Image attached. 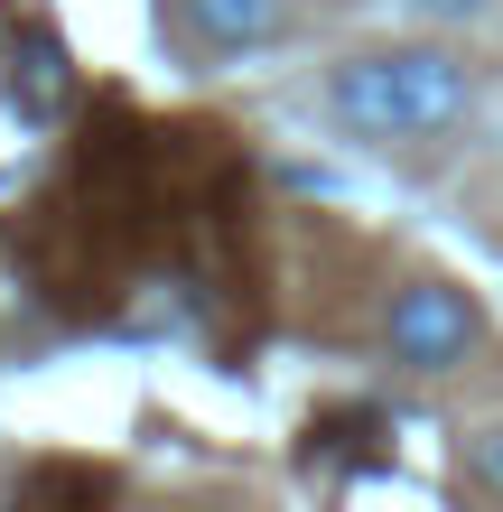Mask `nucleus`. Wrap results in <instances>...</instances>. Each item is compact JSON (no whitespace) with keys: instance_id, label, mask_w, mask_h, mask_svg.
Wrapping results in <instances>:
<instances>
[{"instance_id":"obj_1","label":"nucleus","mask_w":503,"mask_h":512,"mask_svg":"<svg viewBox=\"0 0 503 512\" xmlns=\"http://www.w3.org/2000/svg\"><path fill=\"white\" fill-rule=\"evenodd\" d=\"M476 103V66L457 47H364L327 75V112L354 140H382V149H420V140H448Z\"/></svg>"},{"instance_id":"obj_2","label":"nucleus","mask_w":503,"mask_h":512,"mask_svg":"<svg viewBox=\"0 0 503 512\" xmlns=\"http://www.w3.org/2000/svg\"><path fill=\"white\" fill-rule=\"evenodd\" d=\"M476 345H485V308L457 280H401L382 308V354L401 373H457Z\"/></svg>"},{"instance_id":"obj_3","label":"nucleus","mask_w":503,"mask_h":512,"mask_svg":"<svg viewBox=\"0 0 503 512\" xmlns=\"http://www.w3.org/2000/svg\"><path fill=\"white\" fill-rule=\"evenodd\" d=\"M168 10L196 56H252L289 28V0H168Z\"/></svg>"},{"instance_id":"obj_4","label":"nucleus","mask_w":503,"mask_h":512,"mask_svg":"<svg viewBox=\"0 0 503 512\" xmlns=\"http://www.w3.org/2000/svg\"><path fill=\"white\" fill-rule=\"evenodd\" d=\"M0 94H10L19 122H66V103H75V75H66V47L47 38V28H28V38L10 47V66H0Z\"/></svg>"},{"instance_id":"obj_5","label":"nucleus","mask_w":503,"mask_h":512,"mask_svg":"<svg viewBox=\"0 0 503 512\" xmlns=\"http://www.w3.org/2000/svg\"><path fill=\"white\" fill-rule=\"evenodd\" d=\"M28 494H75V503H103V494H112V475H103V466H47V475H28Z\"/></svg>"},{"instance_id":"obj_6","label":"nucleus","mask_w":503,"mask_h":512,"mask_svg":"<svg viewBox=\"0 0 503 512\" xmlns=\"http://www.w3.org/2000/svg\"><path fill=\"white\" fill-rule=\"evenodd\" d=\"M466 475H476L485 494H503V419H494V429H476V438H466Z\"/></svg>"},{"instance_id":"obj_7","label":"nucleus","mask_w":503,"mask_h":512,"mask_svg":"<svg viewBox=\"0 0 503 512\" xmlns=\"http://www.w3.org/2000/svg\"><path fill=\"white\" fill-rule=\"evenodd\" d=\"M401 10H420V19H476V10H494V0H401Z\"/></svg>"}]
</instances>
